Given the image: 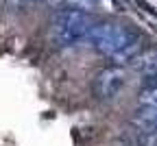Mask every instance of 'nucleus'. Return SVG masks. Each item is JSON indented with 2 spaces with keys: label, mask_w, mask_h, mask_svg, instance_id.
<instances>
[{
  "label": "nucleus",
  "mask_w": 157,
  "mask_h": 146,
  "mask_svg": "<svg viewBox=\"0 0 157 146\" xmlns=\"http://www.w3.org/2000/svg\"><path fill=\"white\" fill-rule=\"evenodd\" d=\"M124 85V70L120 66L105 68L94 79V94L103 100H113Z\"/></svg>",
  "instance_id": "obj_1"
},
{
  "label": "nucleus",
  "mask_w": 157,
  "mask_h": 146,
  "mask_svg": "<svg viewBox=\"0 0 157 146\" xmlns=\"http://www.w3.org/2000/svg\"><path fill=\"white\" fill-rule=\"evenodd\" d=\"M137 52H140V41H137V37H133L129 44H124L116 55H111V59H113L116 66H120V63H127V61H133V57Z\"/></svg>",
  "instance_id": "obj_2"
},
{
  "label": "nucleus",
  "mask_w": 157,
  "mask_h": 146,
  "mask_svg": "<svg viewBox=\"0 0 157 146\" xmlns=\"http://www.w3.org/2000/svg\"><path fill=\"white\" fill-rule=\"evenodd\" d=\"M148 81H151V85H155V87H157V72H155V74H151V76H148Z\"/></svg>",
  "instance_id": "obj_3"
}]
</instances>
